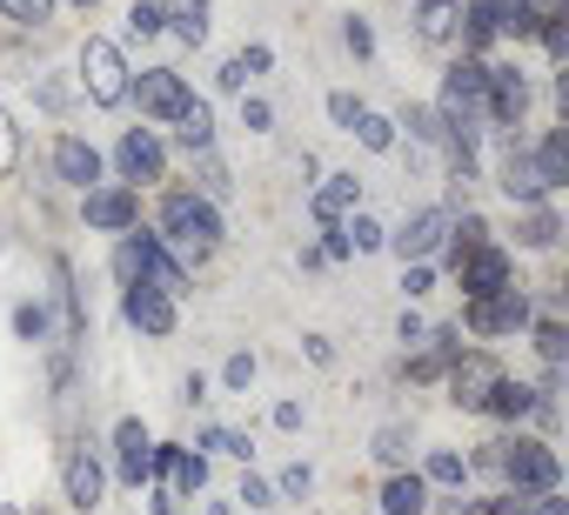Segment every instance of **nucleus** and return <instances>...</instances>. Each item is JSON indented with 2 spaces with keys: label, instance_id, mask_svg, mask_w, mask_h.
Listing matches in <instances>:
<instances>
[{
  "label": "nucleus",
  "instance_id": "obj_1",
  "mask_svg": "<svg viewBox=\"0 0 569 515\" xmlns=\"http://www.w3.org/2000/svg\"><path fill=\"white\" fill-rule=\"evenodd\" d=\"M154 234L181 254V269H188V262H208V254L228 241V221H221V208H214L208 194L168 188V194H161V228H154Z\"/></svg>",
  "mask_w": 569,
  "mask_h": 515
},
{
  "label": "nucleus",
  "instance_id": "obj_2",
  "mask_svg": "<svg viewBox=\"0 0 569 515\" xmlns=\"http://www.w3.org/2000/svg\"><path fill=\"white\" fill-rule=\"evenodd\" d=\"M114 275H121V282H148V289H161V295H181V289H188L181 254H174L161 234H148V228H128V234H121Z\"/></svg>",
  "mask_w": 569,
  "mask_h": 515
},
{
  "label": "nucleus",
  "instance_id": "obj_3",
  "mask_svg": "<svg viewBox=\"0 0 569 515\" xmlns=\"http://www.w3.org/2000/svg\"><path fill=\"white\" fill-rule=\"evenodd\" d=\"M496 468L516 495H562V455L542 435H509L496 442Z\"/></svg>",
  "mask_w": 569,
  "mask_h": 515
},
{
  "label": "nucleus",
  "instance_id": "obj_4",
  "mask_svg": "<svg viewBox=\"0 0 569 515\" xmlns=\"http://www.w3.org/2000/svg\"><path fill=\"white\" fill-rule=\"evenodd\" d=\"M128 81H134V68H128L121 41L88 34V41H81V94H88L94 108H121V101H128Z\"/></svg>",
  "mask_w": 569,
  "mask_h": 515
},
{
  "label": "nucleus",
  "instance_id": "obj_5",
  "mask_svg": "<svg viewBox=\"0 0 569 515\" xmlns=\"http://www.w3.org/2000/svg\"><path fill=\"white\" fill-rule=\"evenodd\" d=\"M128 101L141 108V121H161V128H174V121L194 108V88H188L174 68H141V74L128 81Z\"/></svg>",
  "mask_w": 569,
  "mask_h": 515
},
{
  "label": "nucleus",
  "instance_id": "obj_6",
  "mask_svg": "<svg viewBox=\"0 0 569 515\" xmlns=\"http://www.w3.org/2000/svg\"><path fill=\"white\" fill-rule=\"evenodd\" d=\"M522 114H529V74L522 68H502V61H489V74H482V121L489 128H522Z\"/></svg>",
  "mask_w": 569,
  "mask_h": 515
},
{
  "label": "nucleus",
  "instance_id": "obj_7",
  "mask_svg": "<svg viewBox=\"0 0 569 515\" xmlns=\"http://www.w3.org/2000/svg\"><path fill=\"white\" fill-rule=\"evenodd\" d=\"M114 168H121V188H154V181H168V148H161V134L154 128H128L121 141H114Z\"/></svg>",
  "mask_w": 569,
  "mask_h": 515
},
{
  "label": "nucleus",
  "instance_id": "obj_8",
  "mask_svg": "<svg viewBox=\"0 0 569 515\" xmlns=\"http://www.w3.org/2000/svg\"><path fill=\"white\" fill-rule=\"evenodd\" d=\"M529 322H536V309H529L522 289H502V295H489V302H462V329H469L476 342L516 335V329H529Z\"/></svg>",
  "mask_w": 569,
  "mask_h": 515
},
{
  "label": "nucleus",
  "instance_id": "obj_9",
  "mask_svg": "<svg viewBox=\"0 0 569 515\" xmlns=\"http://www.w3.org/2000/svg\"><path fill=\"white\" fill-rule=\"evenodd\" d=\"M442 382H449V402H456V408H469V415H482V402H489V388L502 382V362H496L489 349H462V355L449 362V375H442Z\"/></svg>",
  "mask_w": 569,
  "mask_h": 515
},
{
  "label": "nucleus",
  "instance_id": "obj_10",
  "mask_svg": "<svg viewBox=\"0 0 569 515\" xmlns=\"http://www.w3.org/2000/svg\"><path fill=\"white\" fill-rule=\"evenodd\" d=\"M449 214H456L449 201H429V208H416V214H409L382 248H396V254H402V269H409V262H429V254L449 241Z\"/></svg>",
  "mask_w": 569,
  "mask_h": 515
},
{
  "label": "nucleus",
  "instance_id": "obj_11",
  "mask_svg": "<svg viewBox=\"0 0 569 515\" xmlns=\"http://www.w3.org/2000/svg\"><path fill=\"white\" fill-rule=\"evenodd\" d=\"M456 282H462V302H489V295H502V289H516V262H509V248H476V254H462L456 262Z\"/></svg>",
  "mask_w": 569,
  "mask_h": 515
},
{
  "label": "nucleus",
  "instance_id": "obj_12",
  "mask_svg": "<svg viewBox=\"0 0 569 515\" xmlns=\"http://www.w3.org/2000/svg\"><path fill=\"white\" fill-rule=\"evenodd\" d=\"M81 221L94 234H128V228H141V194L121 188V181H101V188L81 194Z\"/></svg>",
  "mask_w": 569,
  "mask_h": 515
},
{
  "label": "nucleus",
  "instance_id": "obj_13",
  "mask_svg": "<svg viewBox=\"0 0 569 515\" xmlns=\"http://www.w3.org/2000/svg\"><path fill=\"white\" fill-rule=\"evenodd\" d=\"M121 322L134 329V335H174V322H181V309H174V295H161V289H148V282H121Z\"/></svg>",
  "mask_w": 569,
  "mask_h": 515
},
{
  "label": "nucleus",
  "instance_id": "obj_14",
  "mask_svg": "<svg viewBox=\"0 0 569 515\" xmlns=\"http://www.w3.org/2000/svg\"><path fill=\"white\" fill-rule=\"evenodd\" d=\"M61 488H68V502H74L81 515L101 508V495H108V468H101L94 442H68V455H61Z\"/></svg>",
  "mask_w": 569,
  "mask_h": 515
},
{
  "label": "nucleus",
  "instance_id": "obj_15",
  "mask_svg": "<svg viewBox=\"0 0 569 515\" xmlns=\"http://www.w3.org/2000/svg\"><path fill=\"white\" fill-rule=\"evenodd\" d=\"M114 475H121L128 488L154 482V435H148L141 415H121V422H114Z\"/></svg>",
  "mask_w": 569,
  "mask_h": 515
},
{
  "label": "nucleus",
  "instance_id": "obj_16",
  "mask_svg": "<svg viewBox=\"0 0 569 515\" xmlns=\"http://www.w3.org/2000/svg\"><path fill=\"white\" fill-rule=\"evenodd\" d=\"M154 482H168V495H201L208 455H194L188 442H154Z\"/></svg>",
  "mask_w": 569,
  "mask_h": 515
},
{
  "label": "nucleus",
  "instance_id": "obj_17",
  "mask_svg": "<svg viewBox=\"0 0 569 515\" xmlns=\"http://www.w3.org/2000/svg\"><path fill=\"white\" fill-rule=\"evenodd\" d=\"M54 181H68V188H101V148L94 141H81V134H54Z\"/></svg>",
  "mask_w": 569,
  "mask_h": 515
},
{
  "label": "nucleus",
  "instance_id": "obj_18",
  "mask_svg": "<svg viewBox=\"0 0 569 515\" xmlns=\"http://www.w3.org/2000/svg\"><path fill=\"white\" fill-rule=\"evenodd\" d=\"M356 208H362V181H356V174H329V181L316 188V201H309V214H316L322 228H342Z\"/></svg>",
  "mask_w": 569,
  "mask_h": 515
},
{
  "label": "nucleus",
  "instance_id": "obj_19",
  "mask_svg": "<svg viewBox=\"0 0 569 515\" xmlns=\"http://www.w3.org/2000/svg\"><path fill=\"white\" fill-rule=\"evenodd\" d=\"M456 355H462V329H429L422 349H416V362H409V382H442Z\"/></svg>",
  "mask_w": 569,
  "mask_h": 515
},
{
  "label": "nucleus",
  "instance_id": "obj_20",
  "mask_svg": "<svg viewBox=\"0 0 569 515\" xmlns=\"http://www.w3.org/2000/svg\"><path fill=\"white\" fill-rule=\"evenodd\" d=\"M496 188H502L516 208H542V201H549V194H542V181H536V168H529V148H522V141L502 154V181H496Z\"/></svg>",
  "mask_w": 569,
  "mask_h": 515
},
{
  "label": "nucleus",
  "instance_id": "obj_21",
  "mask_svg": "<svg viewBox=\"0 0 569 515\" xmlns=\"http://www.w3.org/2000/svg\"><path fill=\"white\" fill-rule=\"evenodd\" d=\"M529 168H536V181H542V194H556V188H569V134H562V128H549V134L536 141V154H529Z\"/></svg>",
  "mask_w": 569,
  "mask_h": 515
},
{
  "label": "nucleus",
  "instance_id": "obj_22",
  "mask_svg": "<svg viewBox=\"0 0 569 515\" xmlns=\"http://www.w3.org/2000/svg\"><path fill=\"white\" fill-rule=\"evenodd\" d=\"M456 34H462V48L482 61V48L502 34V8H496V0H462V21H456Z\"/></svg>",
  "mask_w": 569,
  "mask_h": 515
},
{
  "label": "nucleus",
  "instance_id": "obj_23",
  "mask_svg": "<svg viewBox=\"0 0 569 515\" xmlns=\"http://www.w3.org/2000/svg\"><path fill=\"white\" fill-rule=\"evenodd\" d=\"M382 515H429V482L416 468H396L382 482Z\"/></svg>",
  "mask_w": 569,
  "mask_h": 515
},
{
  "label": "nucleus",
  "instance_id": "obj_24",
  "mask_svg": "<svg viewBox=\"0 0 569 515\" xmlns=\"http://www.w3.org/2000/svg\"><path fill=\"white\" fill-rule=\"evenodd\" d=\"M456 21H462V0H416V34L429 48H449L456 41Z\"/></svg>",
  "mask_w": 569,
  "mask_h": 515
},
{
  "label": "nucleus",
  "instance_id": "obj_25",
  "mask_svg": "<svg viewBox=\"0 0 569 515\" xmlns=\"http://www.w3.org/2000/svg\"><path fill=\"white\" fill-rule=\"evenodd\" d=\"M161 21H168L174 41L201 48V41H208V0H161Z\"/></svg>",
  "mask_w": 569,
  "mask_h": 515
},
{
  "label": "nucleus",
  "instance_id": "obj_26",
  "mask_svg": "<svg viewBox=\"0 0 569 515\" xmlns=\"http://www.w3.org/2000/svg\"><path fill=\"white\" fill-rule=\"evenodd\" d=\"M496 8H502V34H509V41H529V34L562 8V0H496Z\"/></svg>",
  "mask_w": 569,
  "mask_h": 515
},
{
  "label": "nucleus",
  "instance_id": "obj_27",
  "mask_svg": "<svg viewBox=\"0 0 569 515\" xmlns=\"http://www.w3.org/2000/svg\"><path fill=\"white\" fill-rule=\"evenodd\" d=\"M482 415H496V422H522V415H536V388L529 382H496L489 388V402H482Z\"/></svg>",
  "mask_w": 569,
  "mask_h": 515
},
{
  "label": "nucleus",
  "instance_id": "obj_28",
  "mask_svg": "<svg viewBox=\"0 0 569 515\" xmlns=\"http://www.w3.org/2000/svg\"><path fill=\"white\" fill-rule=\"evenodd\" d=\"M416 475H422L429 488H462V482H469V455H462V448H429V462H422Z\"/></svg>",
  "mask_w": 569,
  "mask_h": 515
},
{
  "label": "nucleus",
  "instance_id": "obj_29",
  "mask_svg": "<svg viewBox=\"0 0 569 515\" xmlns=\"http://www.w3.org/2000/svg\"><path fill=\"white\" fill-rule=\"evenodd\" d=\"M174 141H181L188 154H214V114H208V101H194V108L174 121Z\"/></svg>",
  "mask_w": 569,
  "mask_h": 515
},
{
  "label": "nucleus",
  "instance_id": "obj_30",
  "mask_svg": "<svg viewBox=\"0 0 569 515\" xmlns=\"http://www.w3.org/2000/svg\"><path fill=\"white\" fill-rule=\"evenodd\" d=\"M449 262H462V254H476V248H489V221L482 214H449Z\"/></svg>",
  "mask_w": 569,
  "mask_h": 515
},
{
  "label": "nucleus",
  "instance_id": "obj_31",
  "mask_svg": "<svg viewBox=\"0 0 569 515\" xmlns=\"http://www.w3.org/2000/svg\"><path fill=\"white\" fill-rule=\"evenodd\" d=\"M516 241L522 248H556L562 241V221H556V208L542 201V208H522V228H516Z\"/></svg>",
  "mask_w": 569,
  "mask_h": 515
},
{
  "label": "nucleus",
  "instance_id": "obj_32",
  "mask_svg": "<svg viewBox=\"0 0 569 515\" xmlns=\"http://www.w3.org/2000/svg\"><path fill=\"white\" fill-rule=\"evenodd\" d=\"M529 335H536V355H542L549 368H562V362H569V329H562L556 315H542V322H529Z\"/></svg>",
  "mask_w": 569,
  "mask_h": 515
},
{
  "label": "nucleus",
  "instance_id": "obj_33",
  "mask_svg": "<svg viewBox=\"0 0 569 515\" xmlns=\"http://www.w3.org/2000/svg\"><path fill=\"white\" fill-rule=\"evenodd\" d=\"M349 134H356L369 154H389V148H396V121H389V114H376V108H362V121H356Z\"/></svg>",
  "mask_w": 569,
  "mask_h": 515
},
{
  "label": "nucleus",
  "instance_id": "obj_34",
  "mask_svg": "<svg viewBox=\"0 0 569 515\" xmlns=\"http://www.w3.org/2000/svg\"><path fill=\"white\" fill-rule=\"evenodd\" d=\"M342 234H349V254H376V248L389 241V228H382L376 214H362V208H356V214L342 221Z\"/></svg>",
  "mask_w": 569,
  "mask_h": 515
},
{
  "label": "nucleus",
  "instance_id": "obj_35",
  "mask_svg": "<svg viewBox=\"0 0 569 515\" xmlns=\"http://www.w3.org/2000/svg\"><path fill=\"white\" fill-rule=\"evenodd\" d=\"M54 8H61V0H0V14H8L14 28H28V34H34V28H48V21H54Z\"/></svg>",
  "mask_w": 569,
  "mask_h": 515
},
{
  "label": "nucleus",
  "instance_id": "obj_36",
  "mask_svg": "<svg viewBox=\"0 0 569 515\" xmlns=\"http://www.w3.org/2000/svg\"><path fill=\"white\" fill-rule=\"evenodd\" d=\"M409 448H416V435H409L402 422H389V428H376V462H389V468H402V462H409Z\"/></svg>",
  "mask_w": 569,
  "mask_h": 515
},
{
  "label": "nucleus",
  "instance_id": "obj_37",
  "mask_svg": "<svg viewBox=\"0 0 569 515\" xmlns=\"http://www.w3.org/2000/svg\"><path fill=\"white\" fill-rule=\"evenodd\" d=\"M201 448H214V455H234V462H248V455H254V442H248L241 428H221V422H214V428H201Z\"/></svg>",
  "mask_w": 569,
  "mask_h": 515
},
{
  "label": "nucleus",
  "instance_id": "obj_38",
  "mask_svg": "<svg viewBox=\"0 0 569 515\" xmlns=\"http://www.w3.org/2000/svg\"><path fill=\"white\" fill-rule=\"evenodd\" d=\"M14 335H21V342H48V335H54L48 309H41V302H21V309H14Z\"/></svg>",
  "mask_w": 569,
  "mask_h": 515
},
{
  "label": "nucleus",
  "instance_id": "obj_39",
  "mask_svg": "<svg viewBox=\"0 0 569 515\" xmlns=\"http://www.w3.org/2000/svg\"><path fill=\"white\" fill-rule=\"evenodd\" d=\"M128 34H141V41L168 34V21H161V0H134V8H128Z\"/></svg>",
  "mask_w": 569,
  "mask_h": 515
},
{
  "label": "nucleus",
  "instance_id": "obj_40",
  "mask_svg": "<svg viewBox=\"0 0 569 515\" xmlns=\"http://www.w3.org/2000/svg\"><path fill=\"white\" fill-rule=\"evenodd\" d=\"M21 168V128H14V114L0 108V181H8Z\"/></svg>",
  "mask_w": 569,
  "mask_h": 515
},
{
  "label": "nucleus",
  "instance_id": "obj_41",
  "mask_svg": "<svg viewBox=\"0 0 569 515\" xmlns=\"http://www.w3.org/2000/svg\"><path fill=\"white\" fill-rule=\"evenodd\" d=\"M342 48H349V54H362V61H369V54H376V28H369V21H362V14H349V21H342Z\"/></svg>",
  "mask_w": 569,
  "mask_h": 515
},
{
  "label": "nucleus",
  "instance_id": "obj_42",
  "mask_svg": "<svg viewBox=\"0 0 569 515\" xmlns=\"http://www.w3.org/2000/svg\"><path fill=\"white\" fill-rule=\"evenodd\" d=\"M309 488H316V468H309V462H289V468H281V482H274V495H296V502H302Z\"/></svg>",
  "mask_w": 569,
  "mask_h": 515
},
{
  "label": "nucleus",
  "instance_id": "obj_43",
  "mask_svg": "<svg viewBox=\"0 0 569 515\" xmlns=\"http://www.w3.org/2000/svg\"><path fill=\"white\" fill-rule=\"evenodd\" d=\"M536 34H542V48H549V61H562V54H569V21H562V8H556V14H549V21H542Z\"/></svg>",
  "mask_w": 569,
  "mask_h": 515
},
{
  "label": "nucleus",
  "instance_id": "obj_44",
  "mask_svg": "<svg viewBox=\"0 0 569 515\" xmlns=\"http://www.w3.org/2000/svg\"><path fill=\"white\" fill-rule=\"evenodd\" d=\"M234 502H248V508H274V482H261V475H241Z\"/></svg>",
  "mask_w": 569,
  "mask_h": 515
},
{
  "label": "nucleus",
  "instance_id": "obj_45",
  "mask_svg": "<svg viewBox=\"0 0 569 515\" xmlns=\"http://www.w3.org/2000/svg\"><path fill=\"white\" fill-rule=\"evenodd\" d=\"M529 502H536V495H516V488H509V495H489V502H476V515H529Z\"/></svg>",
  "mask_w": 569,
  "mask_h": 515
},
{
  "label": "nucleus",
  "instance_id": "obj_46",
  "mask_svg": "<svg viewBox=\"0 0 569 515\" xmlns=\"http://www.w3.org/2000/svg\"><path fill=\"white\" fill-rule=\"evenodd\" d=\"M429 289H436V269H429V262H409V269H402V295L416 302V295H429Z\"/></svg>",
  "mask_w": 569,
  "mask_h": 515
},
{
  "label": "nucleus",
  "instance_id": "obj_47",
  "mask_svg": "<svg viewBox=\"0 0 569 515\" xmlns=\"http://www.w3.org/2000/svg\"><path fill=\"white\" fill-rule=\"evenodd\" d=\"M329 121H336V128H356V121H362V101H356V94H329Z\"/></svg>",
  "mask_w": 569,
  "mask_h": 515
},
{
  "label": "nucleus",
  "instance_id": "obj_48",
  "mask_svg": "<svg viewBox=\"0 0 569 515\" xmlns=\"http://www.w3.org/2000/svg\"><path fill=\"white\" fill-rule=\"evenodd\" d=\"M268 121H274L268 101H241V128H248V134H268Z\"/></svg>",
  "mask_w": 569,
  "mask_h": 515
},
{
  "label": "nucleus",
  "instance_id": "obj_49",
  "mask_svg": "<svg viewBox=\"0 0 569 515\" xmlns=\"http://www.w3.org/2000/svg\"><path fill=\"white\" fill-rule=\"evenodd\" d=\"M221 382H228V388H248V382H254V355H228Z\"/></svg>",
  "mask_w": 569,
  "mask_h": 515
},
{
  "label": "nucleus",
  "instance_id": "obj_50",
  "mask_svg": "<svg viewBox=\"0 0 569 515\" xmlns=\"http://www.w3.org/2000/svg\"><path fill=\"white\" fill-rule=\"evenodd\" d=\"M234 61H241V68H248V74H268V68H274V54H268V48H261V41H254V48H241V54H234Z\"/></svg>",
  "mask_w": 569,
  "mask_h": 515
},
{
  "label": "nucleus",
  "instance_id": "obj_51",
  "mask_svg": "<svg viewBox=\"0 0 569 515\" xmlns=\"http://www.w3.org/2000/svg\"><path fill=\"white\" fill-rule=\"evenodd\" d=\"M396 335H402L409 349H422V335H429V329H422V315H409V309H402V322H396Z\"/></svg>",
  "mask_w": 569,
  "mask_h": 515
},
{
  "label": "nucleus",
  "instance_id": "obj_52",
  "mask_svg": "<svg viewBox=\"0 0 569 515\" xmlns=\"http://www.w3.org/2000/svg\"><path fill=\"white\" fill-rule=\"evenodd\" d=\"M274 428H302V402H274Z\"/></svg>",
  "mask_w": 569,
  "mask_h": 515
},
{
  "label": "nucleus",
  "instance_id": "obj_53",
  "mask_svg": "<svg viewBox=\"0 0 569 515\" xmlns=\"http://www.w3.org/2000/svg\"><path fill=\"white\" fill-rule=\"evenodd\" d=\"M529 515H569V502H562V495H536Z\"/></svg>",
  "mask_w": 569,
  "mask_h": 515
},
{
  "label": "nucleus",
  "instance_id": "obj_54",
  "mask_svg": "<svg viewBox=\"0 0 569 515\" xmlns=\"http://www.w3.org/2000/svg\"><path fill=\"white\" fill-rule=\"evenodd\" d=\"M309 362H322V368L336 362V349H329V335H309Z\"/></svg>",
  "mask_w": 569,
  "mask_h": 515
},
{
  "label": "nucleus",
  "instance_id": "obj_55",
  "mask_svg": "<svg viewBox=\"0 0 569 515\" xmlns=\"http://www.w3.org/2000/svg\"><path fill=\"white\" fill-rule=\"evenodd\" d=\"M442 515H476V502H462V495H449V502H442Z\"/></svg>",
  "mask_w": 569,
  "mask_h": 515
},
{
  "label": "nucleus",
  "instance_id": "obj_56",
  "mask_svg": "<svg viewBox=\"0 0 569 515\" xmlns=\"http://www.w3.org/2000/svg\"><path fill=\"white\" fill-rule=\"evenodd\" d=\"M148 515H174V495H168V488H161V495H154V502H148Z\"/></svg>",
  "mask_w": 569,
  "mask_h": 515
},
{
  "label": "nucleus",
  "instance_id": "obj_57",
  "mask_svg": "<svg viewBox=\"0 0 569 515\" xmlns=\"http://www.w3.org/2000/svg\"><path fill=\"white\" fill-rule=\"evenodd\" d=\"M194 515H228V502H201V508H194Z\"/></svg>",
  "mask_w": 569,
  "mask_h": 515
},
{
  "label": "nucleus",
  "instance_id": "obj_58",
  "mask_svg": "<svg viewBox=\"0 0 569 515\" xmlns=\"http://www.w3.org/2000/svg\"><path fill=\"white\" fill-rule=\"evenodd\" d=\"M68 8H74V14H94V8H101V0H68Z\"/></svg>",
  "mask_w": 569,
  "mask_h": 515
},
{
  "label": "nucleus",
  "instance_id": "obj_59",
  "mask_svg": "<svg viewBox=\"0 0 569 515\" xmlns=\"http://www.w3.org/2000/svg\"><path fill=\"white\" fill-rule=\"evenodd\" d=\"M0 515H21V508H14V502H0Z\"/></svg>",
  "mask_w": 569,
  "mask_h": 515
},
{
  "label": "nucleus",
  "instance_id": "obj_60",
  "mask_svg": "<svg viewBox=\"0 0 569 515\" xmlns=\"http://www.w3.org/2000/svg\"><path fill=\"white\" fill-rule=\"evenodd\" d=\"M34 515H48V508H34Z\"/></svg>",
  "mask_w": 569,
  "mask_h": 515
}]
</instances>
